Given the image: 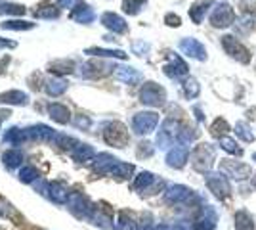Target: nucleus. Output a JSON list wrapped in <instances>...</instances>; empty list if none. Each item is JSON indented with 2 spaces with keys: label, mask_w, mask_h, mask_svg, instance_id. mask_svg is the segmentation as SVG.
I'll return each mask as SVG.
<instances>
[{
  "label": "nucleus",
  "mask_w": 256,
  "mask_h": 230,
  "mask_svg": "<svg viewBox=\"0 0 256 230\" xmlns=\"http://www.w3.org/2000/svg\"><path fill=\"white\" fill-rule=\"evenodd\" d=\"M151 155H153V146L150 142H140L138 157H151Z\"/></svg>",
  "instance_id": "obj_49"
},
{
  "label": "nucleus",
  "mask_w": 256,
  "mask_h": 230,
  "mask_svg": "<svg viewBox=\"0 0 256 230\" xmlns=\"http://www.w3.org/2000/svg\"><path fill=\"white\" fill-rule=\"evenodd\" d=\"M250 182H252V188L256 190V175H252V180H250Z\"/></svg>",
  "instance_id": "obj_58"
},
{
  "label": "nucleus",
  "mask_w": 256,
  "mask_h": 230,
  "mask_svg": "<svg viewBox=\"0 0 256 230\" xmlns=\"http://www.w3.org/2000/svg\"><path fill=\"white\" fill-rule=\"evenodd\" d=\"M132 50H134V54H138L144 58V56H148V52H150V44L144 43V41H138V43L132 44Z\"/></svg>",
  "instance_id": "obj_48"
},
{
  "label": "nucleus",
  "mask_w": 256,
  "mask_h": 230,
  "mask_svg": "<svg viewBox=\"0 0 256 230\" xmlns=\"http://www.w3.org/2000/svg\"><path fill=\"white\" fill-rule=\"evenodd\" d=\"M67 205L71 209V213H73L75 217H78V219H90V217H92V211H94V205H92L82 194H76V192H73V194L69 196Z\"/></svg>",
  "instance_id": "obj_9"
},
{
  "label": "nucleus",
  "mask_w": 256,
  "mask_h": 230,
  "mask_svg": "<svg viewBox=\"0 0 256 230\" xmlns=\"http://www.w3.org/2000/svg\"><path fill=\"white\" fill-rule=\"evenodd\" d=\"M71 20H75L78 23H92L96 20V14L94 10L84 4V2H76L75 4V10L71 12Z\"/></svg>",
  "instance_id": "obj_19"
},
{
  "label": "nucleus",
  "mask_w": 256,
  "mask_h": 230,
  "mask_svg": "<svg viewBox=\"0 0 256 230\" xmlns=\"http://www.w3.org/2000/svg\"><path fill=\"white\" fill-rule=\"evenodd\" d=\"M188 159H190V150H188L186 144H178L166 153V165L172 169H182L188 163Z\"/></svg>",
  "instance_id": "obj_15"
},
{
  "label": "nucleus",
  "mask_w": 256,
  "mask_h": 230,
  "mask_svg": "<svg viewBox=\"0 0 256 230\" xmlns=\"http://www.w3.org/2000/svg\"><path fill=\"white\" fill-rule=\"evenodd\" d=\"M12 113L8 110H0V121H4V119H8Z\"/></svg>",
  "instance_id": "obj_57"
},
{
  "label": "nucleus",
  "mask_w": 256,
  "mask_h": 230,
  "mask_svg": "<svg viewBox=\"0 0 256 230\" xmlns=\"http://www.w3.org/2000/svg\"><path fill=\"white\" fill-rule=\"evenodd\" d=\"M218 222V213L212 205H203L199 209L197 215V222H195V230H214Z\"/></svg>",
  "instance_id": "obj_13"
},
{
  "label": "nucleus",
  "mask_w": 256,
  "mask_h": 230,
  "mask_svg": "<svg viewBox=\"0 0 256 230\" xmlns=\"http://www.w3.org/2000/svg\"><path fill=\"white\" fill-rule=\"evenodd\" d=\"M178 134H180V125H178V121L176 119H166L162 123V127H160L159 134H157V146H159L160 150H166V148H170L174 140L178 138Z\"/></svg>",
  "instance_id": "obj_8"
},
{
  "label": "nucleus",
  "mask_w": 256,
  "mask_h": 230,
  "mask_svg": "<svg viewBox=\"0 0 256 230\" xmlns=\"http://www.w3.org/2000/svg\"><path fill=\"white\" fill-rule=\"evenodd\" d=\"M104 140H106L109 146H113V148H126L128 142H130V134H128V129L122 123L113 121V123L106 125Z\"/></svg>",
  "instance_id": "obj_2"
},
{
  "label": "nucleus",
  "mask_w": 256,
  "mask_h": 230,
  "mask_svg": "<svg viewBox=\"0 0 256 230\" xmlns=\"http://www.w3.org/2000/svg\"><path fill=\"white\" fill-rule=\"evenodd\" d=\"M138 224V230H155V224H153V217H151V213H144L142 215V219Z\"/></svg>",
  "instance_id": "obj_47"
},
{
  "label": "nucleus",
  "mask_w": 256,
  "mask_h": 230,
  "mask_svg": "<svg viewBox=\"0 0 256 230\" xmlns=\"http://www.w3.org/2000/svg\"><path fill=\"white\" fill-rule=\"evenodd\" d=\"M184 94H186V98H190V100H193V98H197L199 96V92H201V87H199V83L195 81V79H186L184 81Z\"/></svg>",
  "instance_id": "obj_38"
},
{
  "label": "nucleus",
  "mask_w": 256,
  "mask_h": 230,
  "mask_svg": "<svg viewBox=\"0 0 256 230\" xmlns=\"http://www.w3.org/2000/svg\"><path fill=\"white\" fill-rule=\"evenodd\" d=\"M86 54L90 56H98V58H118V60H126L128 54L122 52V50H106V48H86Z\"/></svg>",
  "instance_id": "obj_29"
},
{
  "label": "nucleus",
  "mask_w": 256,
  "mask_h": 230,
  "mask_svg": "<svg viewBox=\"0 0 256 230\" xmlns=\"http://www.w3.org/2000/svg\"><path fill=\"white\" fill-rule=\"evenodd\" d=\"M195 196L192 188L184 186V184H170L164 190V199L168 203H186L188 199H192Z\"/></svg>",
  "instance_id": "obj_14"
},
{
  "label": "nucleus",
  "mask_w": 256,
  "mask_h": 230,
  "mask_svg": "<svg viewBox=\"0 0 256 230\" xmlns=\"http://www.w3.org/2000/svg\"><path fill=\"white\" fill-rule=\"evenodd\" d=\"M4 165L6 167H10V169H14V167H18V165H22L23 161V155L22 152H18V150H8V152L4 153Z\"/></svg>",
  "instance_id": "obj_40"
},
{
  "label": "nucleus",
  "mask_w": 256,
  "mask_h": 230,
  "mask_svg": "<svg viewBox=\"0 0 256 230\" xmlns=\"http://www.w3.org/2000/svg\"><path fill=\"white\" fill-rule=\"evenodd\" d=\"M222 48L226 50V54H230L234 60H237L239 64H250V52L243 43H239L234 35H224L222 37Z\"/></svg>",
  "instance_id": "obj_4"
},
{
  "label": "nucleus",
  "mask_w": 256,
  "mask_h": 230,
  "mask_svg": "<svg viewBox=\"0 0 256 230\" xmlns=\"http://www.w3.org/2000/svg\"><path fill=\"white\" fill-rule=\"evenodd\" d=\"M117 157H113L111 153H100L96 157V161H94V169H96L98 173H104V175H109L111 173V169L117 165Z\"/></svg>",
  "instance_id": "obj_23"
},
{
  "label": "nucleus",
  "mask_w": 256,
  "mask_h": 230,
  "mask_svg": "<svg viewBox=\"0 0 256 230\" xmlns=\"http://www.w3.org/2000/svg\"><path fill=\"white\" fill-rule=\"evenodd\" d=\"M0 27L4 31H29V29L34 27V23L23 22V20H8V22L0 23Z\"/></svg>",
  "instance_id": "obj_34"
},
{
  "label": "nucleus",
  "mask_w": 256,
  "mask_h": 230,
  "mask_svg": "<svg viewBox=\"0 0 256 230\" xmlns=\"http://www.w3.org/2000/svg\"><path fill=\"white\" fill-rule=\"evenodd\" d=\"M75 125L78 129H88V127H90V119H88L86 115H76Z\"/></svg>",
  "instance_id": "obj_52"
},
{
  "label": "nucleus",
  "mask_w": 256,
  "mask_h": 230,
  "mask_svg": "<svg viewBox=\"0 0 256 230\" xmlns=\"http://www.w3.org/2000/svg\"><path fill=\"white\" fill-rule=\"evenodd\" d=\"M115 77L120 83H126V85H138L140 81L144 79L142 73L134 67H115Z\"/></svg>",
  "instance_id": "obj_20"
},
{
  "label": "nucleus",
  "mask_w": 256,
  "mask_h": 230,
  "mask_svg": "<svg viewBox=\"0 0 256 230\" xmlns=\"http://www.w3.org/2000/svg\"><path fill=\"white\" fill-rule=\"evenodd\" d=\"M235 22V12L234 6L230 4H216V8L210 14V25L216 27V29H226V27H232Z\"/></svg>",
  "instance_id": "obj_7"
},
{
  "label": "nucleus",
  "mask_w": 256,
  "mask_h": 230,
  "mask_svg": "<svg viewBox=\"0 0 256 230\" xmlns=\"http://www.w3.org/2000/svg\"><path fill=\"white\" fill-rule=\"evenodd\" d=\"M0 14H12V16H23L25 14V8L22 4H12V2H2L0 4Z\"/></svg>",
  "instance_id": "obj_43"
},
{
  "label": "nucleus",
  "mask_w": 256,
  "mask_h": 230,
  "mask_svg": "<svg viewBox=\"0 0 256 230\" xmlns=\"http://www.w3.org/2000/svg\"><path fill=\"white\" fill-rule=\"evenodd\" d=\"M54 142H56V146H60V148H64V150H67V148H75L76 140L75 138H71V136H65V134H60V132H56V136H54Z\"/></svg>",
  "instance_id": "obj_42"
},
{
  "label": "nucleus",
  "mask_w": 256,
  "mask_h": 230,
  "mask_svg": "<svg viewBox=\"0 0 256 230\" xmlns=\"http://www.w3.org/2000/svg\"><path fill=\"white\" fill-rule=\"evenodd\" d=\"M16 43H12V41H6V39H0V48H14Z\"/></svg>",
  "instance_id": "obj_53"
},
{
  "label": "nucleus",
  "mask_w": 256,
  "mask_h": 230,
  "mask_svg": "<svg viewBox=\"0 0 256 230\" xmlns=\"http://www.w3.org/2000/svg\"><path fill=\"white\" fill-rule=\"evenodd\" d=\"M0 4H2V2H0Z\"/></svg>",
  "instance_id": "obj_61"
},
{
  "label": "nucleus",
  "mask_w": 256,
  "mask_h": 230,
  "mask_svg": "<svg viewBox=\"0 0 256 230\" xmlns=\"http://www.w3.org/2000/svg\"><path fill=\"white\" fill-rule=\"evenodd\" d=\"M166 58H168V64L162 66V71H164V75L166 77H170V79H180V77H186L188 73H190L188 64H186L178 54L168 52Z\"/></svg>",
  "instance_id": "obj_11"
},
{
  "label": "nucleus",
  "mask_w": 256,
  "mask_h": 230,
  "mask_svg": "<svg viewBox=\"0 0 256 230\" xmlns=\"http://www.w3.org/2000/svg\"><path fill=\"white\" fill-rule=\"evenodd\" d=\"M153 184H157V176L150 173V171H142L138 176H136V180H134V188L136 190H144V192H148Z\"/></svg>",
  "instance_id": "obj_28"
},
{
  "label": "nucleus",
  "mask_w": 256,
  "mask_h": 230,
  "mask_svg": "<svg viewBox=\"0 0 256 230\" xmlns=\"http://www.w3.org/2000/svg\"><path fill=\"white\" fill-rule=\"evenodd\" d=\"M254 22H256V18L252 16V14H245V16L241 18V23H239L237 29H239L241 33H248V31L254 27Z\"/></svg>",
  "instance_id": "obj_46"
},
{
  "label": "nucleus",
  "mask_w": 256,
  "mask_h": 230,
  "mask_svg": "<svg viewBox=\"0 0 256 230\" xmlns=\"http://www.w3.org/2000/svg\"><path fill=\"white\" fill-rule=\"evenodd\" d=\"M140 102L146 104V106H151V108H159L166 102V92L160 85L150 81L140 90Z\"/></svg>",
  "instance_id": "obj_3"
},
{
  "label": "nucleus",
  "mask_w": 256,
  "mask_h": 230,
  "mask_svg": "<svg viewBox=\"0 0 256 230\" xmlns=\"http://www.w3.org/2000/svg\"><path fill=\"white\" fill-rule=\"evenodd\" d=\"M73 71H75V64L69 60H58L50 64V73H56V75H69Z\"/></svg>",
  "instance_id": "obj_32"
},
{
  "label": "nucleus",
  "mask_w": 256,
  "mask_h": 230,
  "mask_svg": "<svg viewBox=\"0 0 256 230\" xmlns=\"http://www.w3.org/2000/svg\"><path fill=\"white\" fill-rule=\"evenodd\" d=\"M102 23L106 25L109 31H113V33H126L128 31V25L126 22L120 18V16H117V14H113V12H107V14H104L102 16Z\"/></svg>",
  "instance_id": "obj_18"
},
{
  "label": "nucleus",
  "mask_w": 256,
  "mask_h": 230,
  "mask_svg": "<svg viewBox=\"0 0 256 230\" xmlns=\"http://www.w3.org/2000/svg\"><path fill=\"white\" fill-rule=\"evenodd\" d=\"M164 23H166L168 27H180L182 20H180V16H176V14H166V16H164Z\"/></svg>",
  "instance_id": "obj_50"
},
{
  "label": "nucleus",
  "mask_w": 256,
  "mask_h": 230,
  "mask_svg": "<svg viewBox=\"0 0 256 230\" xmlns=\"http://www.w3.org/2000/svg\"><path fill=\"white\" fill-rule=\"evenodd\" d=\"M71 155H73V159L75 161H90L92 157H96V152H94V148L92 146H88V144H76L75 148H73V152H71Z\"/></svg>",
  "instance_id": "obj_27"
},
{
  "label": "nucleus",
  "mask_w": 256,
  "mask_h": 230,
  "mask_svg": "<svg viewBox=\"0 0 256 230\" xmlns=\"http://www.w3.org/2000/svg\"><path fill=\"white\" fill-rule=\"evenodd\" d=\"M178 46H180V50L184 54L193 58V60H199V62H204V60H206V48H204L203 43H199L197 39L186 37V39H182Z\"/></svg>",
  "instance_id": "obj_12"
},
{
  "label": "nucleus",
  "mask_w": 256,
  "mask_h": 230,
  "mask_svg": "<svg viewBox=\"0 0 256 230\" xmlns=\"http://www.w3.org/2000/svg\"><path fill=\"white\" fill-rule=\"evenodd\" d=\"M36 176H38V173H36V169L34 167H23L22 171H20V180L22 182H34L36 180Z\"/></svg>",
  "instance_id": "obj_45"
},
{
  "label": "nucleus",
  "mask_w": 256,
  "mask_h": 230,
  "mask_svg": "<svg viewBox=\"0 0 256 230\" xmlns=\"http://www.w3.org/2000/svg\"><path fill=\"white\" fill-rule=\"evenodd\" d=\"M216 6V2L214 0H199V2H195L192 4V8H190V18H192V22L195 25H201L204 20V16L208 14V10Z\"/></svg>",
  "instance_id": "obj_16"
},
{
  "label": "nucleus",
  "mask_w": 256,
  "mask_h": 230,
  "mask_svg": "<svg viewBox=\"0 0 256 230\" xmlns=\"http://www.w3.org/2000/svg\"><path fill=\"white\" fill-rule=\"evenodd\" d=\"M193 111H195V117H197V121H204V115H203V111H201V108H199V106H195V108H193Z\"/></svg>",
  "instance_id": "obj_55"
},
{
  "label": "nucleus",
  "mask_w": 256,
  "mask_h": 230,
  "mask_svg": "<svg viewBox=\"0 0 256 230\" xmlns=\"http://www.w3.org/2000/svg\"><path fill=\"white\" fill-rule=\"evenodd\" d=\"M214 159H216V150H214L212 144H199L192 152L193 169L199 173H208L210 167L214 165Z\"/></svg>",
  "instance_id": "obj_1"
},
{
  "label": "nucleus",
  "mask_w": 256,
  "mask_h": 230,
  "mask_svg": "<svg viewBox=\"0 0 256 230\" xmlns=\"http://www.w3.org/2000/svg\"><path fill=\"white\" fill-rule=\"evenodd\" d=\"M65 90H67V83L62 79H52V81L46 83V92L50 96H62Z\"/></svg>",
  "instance_id": "obj_36"
},
{
  "label": "nucleus",
  "mask_w": 256,
  "mask_h": 230,
  "mask_svg": "<svg viewBox=\"0 0 256 230\" xmlns=\"http://www.w3.org/2000/svg\"><path fill=\"white\" fill-rule=\"evenodd\" d=\"M159 125V113L155 111H140L132 117V131L136 134H150Z\"/></svg>",
  "instance_id": "obj_6"
},
{
  "label": "nucleus",
  "mask_w": 256,
  "mask_h": 230,
  "mask_svg": "<svg viewBox=\"0 0 256 230\" xmlns=\"http://www.w3.org/2000/svg\"><path fill=\"white\" fill-rule=\"evenodd\" d=\"M58 2H60V6H64V8H71V6L76 4L75 0H58Z\"/></svg>",
  "instance_id": "obj_54"
},
{
  "label": "nucleus",
  "mask_w": 256,
  "mask_h": 230,
  "mask_svg": "<svg viewBox=\"0 0 256 230\" xmlns=\"http://www.w3.org/2000/svg\"><path fill=\"white\" fill-rule=\"evenodd\" d=\"M146 2H148V0H124V2H122V12L128 14V16H136V14H140V10L144 8Z\"/></svg>",
  "instance_id": "obj_41"
},
{
  "label": "nucleus",
  "mask_w": 256,
  "mask_h": 230,
  "mask_svg": "<svg viewBox=\"0 0 256 230\" xmlns=\"http://www.w3.org/2000/svg\"><path fill=\"white\" fill-rule=\"evenodd\" d=\"M220 169L222 173L228 176H232L235 180H246L248 176H252V169L250 165L241 163V161H232V159H224L220 163Z\"/></svg>",
  "instance_id": "obj_10"
},
{
  "label": "nucleus",
  "mask_w": 256,
  "mask_h": 230,
  "mask_svg": "<svg viewBox=\"0 0 256 230\" xmlns=\"http://www.w3.org/2000/svg\"><path fill=\"white\" fill-rule=\"evenodd\" d=\"M34 18H40V20H52V18H58L60 16V8L54 6L52 2H42L34 8Z\"/></svg>",
  "instance_id": "obj_26"
},
{
  "label": "nucleus",
  "mask_w": 256,
  "mask_h": 230,
  "mask_svg": "<svg viewBox=\"0 0 256 230\" xmlns=\"http://www.w3.org/2000/svg\"><path fill=\"white\" fill-rule=\"evenodd\" d=\"M46 194H48V197H50L52 201H56V203H67V199L71 196L62 182H50Z\"/></svg>",
  "instance_id": "obj_22"
},
{
  "label": "nucleus",
  "mask_w": 256,
  "mask_h": 230,
  "mask_svg": "<svg viewBox=\"0 0 256 230\" xmlns=\"http://www.w3.org/2000/svg\"><path fill=\"white\" fill-rule=\"evenodd\" d=\"M174 230H195V224L190 222V220H178L174 224Z\"/></svg>",
  "instance_id": "obj_51"
},
{
  "label": "nucleus",
  "mask_w": 256,
  "mask_h": 230,
  "mask_svg": "<svg viewBox=\"0 0 256 230\" xmlns=\"http://www.w3.org/2000/svg\"><path fill=\"white\" fill-rule=\"evenodd\" d=\"M48 113H50V117L56 123H62V125L71 121V113H69L67 106H64V104H50L48 106Z\"/></svg>",
  "instance_id": "obj_24"
},
{
  "label": "nucleus",
  "mask_w": 256,
  "mask_h": 230,
  "mask_svg": "<svg viewBox=\"0 0 256 230\" xmlns=\"http://www.w3.org/2000/svg\"><path fill=\"white\" fill-rule=\"evenodd\" d=\"M23 140H27V134H25V131H20L18 127H12V129H8V131L4 132V144L18 146V144H22Z\"/></svg>",
  "instance_id": "obj_33"
},
{
  "label": "nucleus",
  "mask_w": 256,
  "mask_h": 230,
  "mask_svg": "<svg viewBox=\"0 0 256 230\" xmlns=\"http://www.w3.org/2000/svg\"><path fill=\"white\" fill-rule=\"evenodd\" d=\"M109 175L118 178V180H126V178H130V176L134 175V165L117 161V165L111 169V173H109Z\"/></svg>",
  "instance_id": "obj_30"
},
{
  "label": "nucleus",
  "mask_w": 256,
  "mask_h": 230,
  "mask_svg": "<svg viewBox=\"0 0 256 230\" xmlns=\"http://www.w3.org/2000/svg\"><path fill=\"white\" fill-rule=\"evenodd\" d=\"M235 230H254V217L246 209H239L235 213Z\"/></svg>",
  "instance_id": "obj_25"
},
{
  "label": "nucleus",
  "mask_w": 256,
  "mask_h": 230,
  "mask_svg": "<svg viewBox=\"0 0 256 230\" xmlns=\"http://www.w3.org/2000/svg\"><path fill=\"white\" fill-rule=\"evenodd\" d=\"M252 161L256 163V153H252Z\"/></svg>",
  "instance_id": "obj_59"
},
{
  "label": "nucleus",
  "mask_w": 256,
  "mask_h": 230,
  "mask_svg": "<svg viewBox=\"0 0 256 230\" xmlns=\"http://www.w3.org/2000/svg\"><path fill=\"white\" fill-rule=\"evenodd\" d=\"M25 134H27V140H40V142H52L56 136V132L46 125L29 127V129H25Z\"/></svg>",
  "instance_id": "obj_17"
},
{
  "label": "nucleus",
  "mask_w": 256,
  "mask_h": 230,
  "mask_svg": "<svg viewBox=\"0 0 256 230\" xmlns=\"http://www.w3.org/2000/svg\"><path fill=\"white\" fill-rule=\"evenodd\" d=\"M0 230H4V228H0Z\"/></svg>",
  "instance_id": "obj_60"
},
{
  "label": "nucleus",
  "mask_w": 256,
  "mask_h": 230,
  "mask_svg": "<svg viewBox=\"0 0 256 230\" xmlns=\"http://www.w3.org/2000/svg\"><path fill=\"white\" fill-rule=\"evenodd\" d=\"M197 138V132L193 131V129H190V127H184V129H180V134H178V140H180V144H192L193 140Z\"/></svg>",
  "instance_id": "obj_44"
},
{
  "label": "nucleus",
  "mask_w": 256,
  "mask_h": 230,
  "mask_svg": "<svg viewBox=\"0 0 256 230\" xmlns=\"http://www.w3.org/2000/svg\"><path fill=\"white\" fill-rule=\"evenodd\" d=\"M115 230H138V224L128 215V211H120L115 222Z\"/></svg>",
  "instance_id": "obj_35"
},
{
  "label": "nucleus",
  "mask_w": 256,
  "mask_h": 230,
  "mask_svg": "<svg viewBox=\"0 0 256 230\" xmlns=\"http://www.w3.org/2000/svg\"><path fill=\"white\" fill-rule=\"evenodd\" d=\"M155 230H174V226H172V224H168V222H160V224H157V226H155Z\"/></svg>",
  "instance_id": "obj_56"
},
{
  "label": "nucleus",
  "mask_w": 256,
  "mask_h": 230,
  "mask_svg": "<svg viewBox=\"0 0 256 230\" xmlns=\"http://www.w3.org/2000/svg\"><path fill=\"white\" fill-rule=\"evenodd\" d=\"M204 182H206V186L208 190L212 192L214 197H218V199H228V197L232 196V186H230V182H228V178H226L222 173H204Z\"/></svg>",
  "instance_id": "obj_5"
},
{
  "label": "nucleus",
  "mask_w": 256,
  "mask_h": 230,
  "mask_svg": "<svg viewBox=\"0 0 256 230\" xmlns=\"http://www.w3.org/2000/svg\"><path fill=\"white\" fill-rule=\"evenodd\" d=\"M0 104H12V106H27L29 96L22 90H8L0 94Z\"/></svg>",
  "instance_id": "obj_21"
},
{
  "label": "nucleus",
  "mask_w": 256,
  "mask_h": 230,
  "mask_svg": "<svg viewBox=\"0 0 256 230\" xmlns=\"http://www.w3.org/2000/svg\"><path fill=\"white\" fill-rule=\"evenodd\" d=\"M210 134H212L214 138H222V136H228V132H230V123L224 119V117H216L212 121V125H210Z\"/></svg>",
  "instance_id": "obj_31"
},
{
  "label": "nucleus",
  "mask_w": 256,
  "mask_h": 230,
  "mask_svg": "<svg viewBox=\"0 0 256 230\" xmlns=\"http://www.w3.org/2000/svg\"><path fill=\"white\" fill-rule=\"evenodd\" d=\"M235 134L243 140V142H254V132L250 131V127L246 125L245 121H239L235 125Z\"/></svg>",
  "instance_id": "obj_37"
},
{
  "label": "nucleus",
  "mask_w": 256,
  "mask_h": 230,
  "mask_svg": "<svg viewBox=\"0 0 256 230\" xmlns=\"http://www.w3.org/2000/svg\"><path fill=\"white\" fill-rule=\"evenodd\" d=\"M220 148L224 150V152L232 153V155H243V150L237 146L234 138H230V136H222L220 138Z\"/></svg>",
  "instance_id": "obj_39"
}]
</instances>
